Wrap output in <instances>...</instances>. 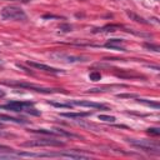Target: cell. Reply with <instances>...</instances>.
<instances>
[{
    "mask_svg": "<svg viewBox=\"0 0 160 160\" xmlns=\"http://www.w3.org/2000/svg\"><path fill=\"white\" fill-rule=\"evenodd\" d=\"M59 29L61 31H71V25H69V24H60L59 25Z\"/></svg>",
    "mask_w": 160,
    "mask_h": 160,
    "instance_id": "18",
    "label": "cell"
},
{
    "mask_svg": "<svg viewBox=\"0 0 160 160\" xmlns=\"http://www.w3.org/2000/svg\"><path fill=\"white\" fill-rule=\"evenodd\" d=\"M133 146H135L138 149H140L143 151H146V153H154V154H159L160 153V148L158 144L153 143V141H149L145 139H141V140H136V139H128Z\"/></svg>",
    "mask_w": 160,
    "mask_h": 160,
    "instance_id": "3",
    "label": "cell"
},
{
    "mask_svg": "<svg viewBox=\"0 0 160 160\" xmlns=\"http://www.w3.org/2000/svg\"><path fill=\"white\" fill-rule=\"evenodd\" d=\"M28 65L33 66L35 69H39V70H43V71H48V73H55V74L63 73V70H59V69H56V68H51L49 65H45V64L35 63V61H28Z\"/></svg>",
    "mask_w": 160,
    "mask_h": 160,
    "instance_id": "6",
    "label": "cell"
},
{
    "mask_svg": "<svg viewBox=\"0 0 160 160\" xmlns=\"http://www.w3.org/2000/svg\"><path fill=\"white\" fill-rule=\"evenodd\" d=\"M124 43V40L123 39H110L106 44H109V45H115V46H120V44H123Z\"/></svg>",
    "mask_w": 160,
    "mask_h": 160,
    "instance_id": "15",
    "label": "cell"
},
{
    "mask_svg": "<svg viewBox=\"0 0 160 160\" xmlns=\"http://www.w3.org/2000/svg\"><path fill=\"white\" fill-rule=\"evenodd\" d=\"M0 120L12 121V123H17V124H26V123H28V120L18 119V118H13V116H8V115H0Z\"/></svg>",
    "mask_w": 160,
    "mask_h": 160,
    "instance_id": "8",
    "label": "cell"
},
{
    "mask_svg": "<svg viewBox=\"0 0 160 160\" xmlns=\"http://www.w3.org/2000/svg\"><path fill=\"white\" fill-rule=\"evenodd\" d=\"M98 118H99V120H103V121H106V123H114L115 121L114 116H109V115H99Z\"/></svg>",
    "mask_w": 160,
    "mask_h": 160,
    "instance_id": "14",
    "label": "cell"
},
{
    "mask_svg": "<svg viewBox=\"0 0 160 160\" xmlns=\"http://www.w3.org/2000/svg\"><path fill=\"white\" fill-rule=\"evenodd\" d=\"M18 1H23V3H28V1H30V0H18Z\"/></svg>",
    "mask_w": 160,
    "mask_h": 160,
    "instance_id": "26",
    "label": "cell"
},
{
    "mask_svg": "<svg viewBox=\"0 0 160 160\" xmlns=\"http://www.w3.org/2000/svg\"><path fill=\"white\" fill-rule=\"evenodd\" d=\"M50 58L55 60H61V61H68V63H79V61H88L89 58L86 56H75V55H69L64 54V53H53L50 54Z\"/></svg>",
    "mask_w": 160,
    "mask_h": 160,
    "instance_id": "5",
    "label": "cell"
},
{
    "mask_svg": "<svg viewBox=\"0 0 160 160\" xmlns=\"http://www.w3.org/2000/svg\"><path fill=\"white\" fill-rule=\"evenodd\" d=\"M148 134L158 136V135H160V129H158V128H150V129H148Z\"/></svg>",
    "mask_w": 160,
    "mask_h": 160,
    "instance_id": "17",
    "label": "cell"
},
{
    "mask_svg": "<svg viewBox=\"0 0 160 160\" xmlns=\"http://www.w3.org/2000/svg\"><path fill=\"white\" fill-rule=\"evenodd\" d=\"M144 46L146 48V49H149V50H153V51H160V48L158 46V45H154V44H149V43H145L144 44Z\"/></svg>",
    "mask_w": 160,
    "mask_h": 160,
    "instance_id": "16",
    "label": "cell"
},
{
    "mask_svg": "<svg viewBox=\"0 0 160 160\" xmlns=\"http://www.w3.org/2000/svg\"><path fill=\"white\" fill-rule=\"evenodd\" d=\"M89 79L92 80V81H99V80L101 79V75L98 71H92L89 74Z\"/></svg>",
    "mask_w": 160,
    "mask_h": 160,
    "instance_id": "13",
    "label": "cell"
},
{
    "mask_svg": "<svg viewBox=\"0 0 160 160\" xmlns=\"http://www.w3.org/2000/svg\"><path fill=\"white\" fill-rule=\"evenodd\" d=\"M126 14L129 15V18L130 19H133L134 21H136V23H141V24H148V21H145L141 17H139V15H136V14H134V13H131V12H129V10H128L126 12Z\"/></svg>",
    "mask_w": 160,
    "mask_h": 160,
    "instance_id": "10",
    "label": "cell"
},
{
    "mask_svg": "<svg viewBox=\"0 0 160 160\" xmlns=\"http://www.w3.org/2000/svg\"><path fill=\"white\" fill-rule=\"evenodd\" d=\"M119 26L118 25H106L104 28H100V29H95L93 33H100V31H115V29H118Z\"/></svg>",
    "mask_w": 160,
    "mask_h": 160,
    "instance_id": "11",
    "label": "cell"
},
{
    "mask_svg": "<svg viewBox=\"0 0 160 160\" xmlns=\"http://www.w3.org/2000/svg\"><path fill=\"white\" fill-rule=\"evenodd\" d=\"M5 85H10V86H17V88H23V89H29L33 92L38 93H44V94H51V93H66L63 89H49V88H43L39 85L34 84H28V83H19V81H5Z\"/></svg>",
    "mask_w": 160,
    "mask_h": 160,
    "instance_id": "1",
    "label": "cell"
},
{
    "mask_svg": "<svg viewBox=\"0 0 160 160\" xmlns=\"http://www.w3.org/2000/svg\"><path fill=\"white\" fill-rule=\"evenodd\" d=\"M71 105L88 106V108H94V109H100V110H108V106H105L103 104L93 103V101H79V100H74V101H71Z\"/></svg>",
    "mask_w": 160,
    "mask_h": 160,
    "instance_id": "7",
    "label": "cell"
},
{
    "mask_svg": "<svg viewBox=\"0 0 160 160\" xmlns=\"http://www.w3.org/2000/svg\"><path fill=\"white\" fill-rule=\"evenodd\" d=\"M24 111H26V113H29V114L36 115V116H38V115H40V113H39L38 110H35V109H33V108H30V106H29L28 109H24Z\"/></svg>",
    "mask_w": 160,
    "mask_h": 160,
    "instance_id": "20",
    "label": "cell"
},
{
    "mask_svg": "<svg viewBox=\"0 0 160 160\" xmlns=\"http://www.w3.org/2000/svg\"><path fill=\"white\" fill-rule=\"evenodd\" d=\"M23 146H29V148H34V146H64V143L60 140H55V139H36V140H30V141H25L21 144Z\"/></svg>",
    "mask_w": 160,
    "mask_h": 160,
    "instance_id": "4",
    "label": "cell"
},
{
    "mask_svg": "<svg viewBox=\"0 0 160 160\" xmlns=\"http://www.w3.org/2000/svg\"><path fill=\"white\" fill-rule=\"evenodd\" d=\"M0 64H1V60H0Z\"/></svg>",
    "mask_w": 160,
    "mask_h": 160,
    "instance_id": "28",
    "label": "cell"
},
{
    "mask_svg": "<svg viewBox=\"0 0 160 160\" xmlns=\"http://www.w3.org/2000/svg\"><path fill=\"white\" fill-rule=\"evenodd\" d=\"M0 128H3V124H1V123H0Z\"/></svg>",
    "mask_w": 160,
    "mask_h": 160,
    "instance_id": "27",
    "label": "cell"
},
{
    "mask_svg": "<svg viewBox=\"0 0 160 160\" xmlns=\"http://www.w3.org/2000/svg\"><path fill=\"white\" fill-rule=\"evenodd\" d=\"M0 151H6V153H9V151H13V149L10 148V146H6V145H0Z\"/></svg>",
    "mask_w": 160,
    "mask_h": 160,
    "instance_id": "22",
    "label": "cell"
},
{
    "mask_svg": "<svg viewBox=\"0 0 160 160\" xmlns=\"http://www.w3.org/2000/svg\"><path fill=\"white\" fill-rule=\"evenodd\" d=\"M104 46H105V48H108V49H113V50H120V51H125V49H124V48H120V46L109 45V44H105Z\"/></svg>",
    "mask_w": 160,
    "mask_h": 160,
    "instance_id": "19",
    "label": "cell"
},
{
    "mask_svg": "<svg viewBox=\"0 0 160 160\" xmlns=\"http://www.w3.org/2000/svg\"><path fill=\"white\" fill-rule=\"evenodd\" d=\"M118 98H135V95H131V94H119Z\"/></svg>",
    "mask_w": 160,
    "mask_h": 160,
    "instance_id": "23",
    "label": "cell"
},
{
    "mask_svg": "<svg viewBox=\"0 0 160 160\" xmlns=\"http://www.w3.org/2000/svg\"><path fill=\"white\" fill-rule=\"evenodd\" d=\"M1 136H10L9 134H6V133H3V131H0V138Z\"/></svg>",
    "mask_w": 160,
    "mask_h": 160,
    "instance_id": "24",
    "label": "cell"
},
{
    "mask_svg": "<svg viewBox=\"0 0 160 160\" xmlns=\"http://www.w3.org/2000/svg\"><path fill=\"white\" fill-rule=\"evenodd\" d=\"M5 97V92H3V90H0V98H4Z\"/></svg>",
    "mask_w": 160,
    "mask_h": 160,
    "instance_id": "25",
    "label": "cell"
},
{
    "mask_svg": "<svg viewBox=\"0 0 160 160\" xmlns=\"http://www.w3.org/2000/svg\"><path fill=\"white\" fill-rule=\"evenodd\" d=\"M51 105L56 108H71V104H61V103H51Z\"/></svg>",
    "mask_w": 160,
    "mask_h": 160,
    "instance_id": "21",
    "label": "cell"
},
{
    "mask_svg": "<svg viewBox=\"0 0 160 160\" xmlns=\"http://www.w3.org/2000/svg\"><path fill=\"white\" fill-rule=\"evenodd\" d=\"M1 18L4 20H15V21H26L28 17L24 10L17 6H5L1 10Z\"/></svg>",
    "mask_w": 160,
    "mask_h": 160,
    "instance_id": "2",
    "label": "cell"
},
{
    "mask_svg": "<svg viewBox=\"0 0 160 160\" xmlns=\"http://www.w3.org/2000/svg\"><path fill=\"white\" fill-rule=\"evenodd\" d=\"M138 101H139V103L145 104V105H148V106H151V108H155V109H159V108H160L159 103H154V101H149V100H145V99H138Z\"/></svg>",
    "mask_w": 160,
    "mask_h": 160,
    "instance_id": "12",
    "label": "cell"
},
{
    "mask_svg": "<svg viewBox=\"0 0 160 160\" xmlns=\"http://www.w3.org/2000/svg\"><path fill=\"white\" fill-rule=\"evenodd\" d=\"M61 116H65V118H70V119H76V118H84V116H88L89 113H61Z\"/></svg>",
    "mask_w": 160,
    "mask_h": 160,
    "instance_id": "9",
    "label": "cell"
}]
</instances>
